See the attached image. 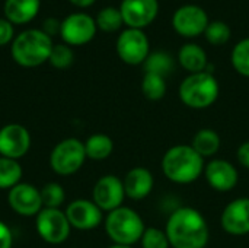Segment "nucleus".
Listing matches in <instances>:
<instances>
[{
    "label": "nucleus",
    "instance_id": "c85d7f7f",
    "mask_svg": "<svg viewBox=\"0 0 249 248\" xmlns=\"http://www.w3.org/2000/svg\"><path fill=\"white\" fill-rule=\"evenodd\" d=\"M48 61L55 69H67L74 61V54L67 44H54Z\"/></svg>",
    "mask_w": 249,
    "mask_h": 248
},
{
    "label": "nucleus",
    "instance_id": "2eb2a0df",
    "mask_svg": "<svg viewBox=\"0 0 249 248\" xmlns=\"http://www.w3.org/2000/svg\"><path fill=\"white\" fill-rule=\"evenodd\" d=\"M203 174L209 186L220 193L232 191L239 181V172L236 167L225 159H212L204 167Z\"/></svg>",
    "mask_w": 249,
    "mask_h": 248
},
{
    "label": "nucleus",
    "instance_id": "aec40b11",
    "mask_svg": "<svg viewBox=\"0 0 249 248\" xmlns=\"http://www.w3.org/2000/svg\"><path fill=\"white\" fill-rule=\"evenodd\" d=\"M179 64L191 73H201L207 70L209 61H207V54L206 51L197 45V44H185L181 47L178 53Z\"/></svg>",
    "mask_w": 249,
    "mask_h": 248
},
{
    "label": "nucleus",
    "instance_id": "f704fd0d",
    "mask_svg": "<svg viewBox=\"0 0 249 248\" xmlns=\"http://www.w3.org/2000/svg\"><path fill=\"white\" fill-rule=\"evenodd\" d=\"M236 159H238V162H239L244 168L249 170V140L244 142V143L238 148V151H236Z\"/></svg>",
    "mask_w": 249,
    "mask_h": 248
},
{
    "label": "nucleus",
    "instance_id": "c756f323",
    "mask_svg": "<svg viewBox=\"0 0 249 248\" xmlns=\"http://www.w3.org/2000/svg\"><path fill=\"white\" fill-rule=\"evenodd\" d=\"M206 39L213 45H223L231 38V28L220 20L209 22L206 31H204Z\"/></svg>",
    "mask_w": 249,
    "mask_h": 248
},
{
    "label": "nucleus",
    "instance_id": "f03ea898",
    "mask_svg": "<svg viewBox=\"0 0 249 248\" xmlns=\"http://www.w3.org/2000/svg\"><path fill=\"white\" fill-rule=\"evenodd\" d=\"M204 159L191 145H177L169 148L162 158L163 175L175 184H191L204 172Z\"/></svg>",
    "mask_w": 249,
    "mask_h": 248
},
{
    "label": "nucleus",
    "instance_id": "a211bd4d",
    "mask_svg": "<svg viewBox=\"0 0 249 248\" xmlns=\"http://www.w3.org/2000/svg\"><path fill=\"white\" fill-rule=\"evenodd\" d=\"M125 196L131 200H143L146 199L155 186L153 174L144 167H134L131 168L125 177L123 178Z\"/></svg>",
    "mask_w": 249,
    "mask_h": 248
},
{
    "label": "nucleus",
    "instance_id": "c9c22d12",
    "mask_svg": "<svg viewBox=\"0 0 249 248\" xmlns=\"http://www.w3.org/2000/svg\"><path fill=\"white\" fill-rule=\"evenodd\" d=\"M71 3H74L76 6H82V7H86V6H90L95 0H70Z\"/></svg>",
    "mask_w": 249,
    "mask_h": 248
},
{
    "label": "nucleus",
    "instance_id": "9b49d317",
    "mask_svg": "<svg viewBox=\"0 0 249 248\" xmlns=\"http://www.w3.org/2000/svg\"><path fill=\"white\" fill-rule=\"evenodd\" d=\"M29 130L18 123L6 124L0 129V156L19 161L31 149Z\"/></svg>",
    "mask_w": 249,
    "mask_h": 248
},
{
    "label": "nucleus",
    "instance_id": "423d86ee",
    "mask_svg": "<svg viewBox=\"0 0 249 248\" xmlns=\"http://www.w3.org/2000/svg\"><path fill=\"white\" fill-rule=\"evenodd\" d=\"M85 143L76 137H67L58 142L50 153L51 170L61 177L76 174L86 161Z\"/></svg>",
    "mask_w": 249,
    "mask_h": 248
},
{
    "label": "nucleus",
    "instance_id": "b1692460",
    "mask_svg": "<svg viewBox=\"0 0 249 248\" xmlns=\"http://www.w3.org/2000/svg\"><path fill=\"white\" fill-rule=\"evenodd\" d=\"M146 73L159 75L162 77H166L174 70V60L172 57L165 51H156L147 56V58L143 63Z\"/></svg>",
    "mask_w": 249,
    "mask_h": 248
},
{
    "label": "nucleus",
    "instance_id": "f3484780",
    "mask_svg": "<svg viewBox=\"0 0 249 248\" xmlns=\"http://www.w3.org/2000/svg\"><path fill=\"white\" fill-rule=\"evenodd\" d=\"M220 225L231 235L249 234V197H239L226 205L220 216Z\"/></svg>",
    "mask_w": 249,
    "mask_h": 248
},
{
    "label": "nucleus",
    "instance_id": "393cba45",
    "mask_svg": "<svg viewBox=\"0 0 249 248\" xmlns=\"http://www.w3.org/2000/svg\"><path fill=\"white\" fill-rule=\"evenodd\" d=\"M142 92L150 101H159L166 94V80L165 77L153 73H144L142 80Z\"/></svg>",
    "mask_w": 249,
    "mask_h": 248
},
{
    "label": "nucleus",
    "instance_id": "bb28decb",
    "mask_svg": "<svg viewBox=\"0 0 249 248\" xmlns=\"http://www.w3.org/2000/svg\"><path fill=\"white\" fill-rule=\"evenodd\" d=\"M123 23H124V19H123L121 10L112 6L102 9L96 16V26L105 32H115L121 28Z\"/></svg>",
    "mask_w": 249,
    "mask_h": 248
},
{
    "label": "nucleus",
    "instance_id": "4468645a",
    "mask_svg": "<svg viewBox=\"0 0 249 248\" xmlns=\"http://www.w3.org/2000/svg\"><path fill=\"white\" fill-rule=\"evenodd\" d=\"M207 25V13L196 4H185L179 7L172 18L174 29L185 38H193L204 34Z\"/></svg>",
    "mask_w": 249,
    "mask_h": 248
},
{
    "label": "nucleus",
    "instance_id": "f257e3e1",
    "mask_svg": "<svg viewBox=\"0 0 249 248\" xmlns=\"http://www.w3.org/2000/svg\"><path fill=\"white\" fill-rule=\"evenodd\" d=\"M165 232L172 248H206L210 238L206 218L197 209L188 206L169 215Z\"/></svg>",
    "mask_w": 249,
    "mask_h": 248
},
{
    "label": "nucleus",
    "instance_id": "9d476101",
    "mask_svg": "<svg viewBox=\"0 0 249 248\" xmlns=\"http://www.w3.org/2000/svg\"><path fill=\"white\" fill-rule=\"evenodd\" d=\"M7 203L16 215L25 218L36 216L44 209L39 189L22 181L9 190Z\"/></svg>",
    "mask_w": 249,
    "mask_h": 248
},
{
    "label": "nucleus",
    "instance_id": "dca6fc26",
    "mask_svg": "<svg viewBox=\"0 0 249 248\" xmlns=\"http://www.w3.org/2000/svg\"><path fill=\"white\" fill-rule=\"evenodd\" d=\"M120 10L128 28L142 29L156 19L159 3L158 0H123Z\"/></svg>",
    "mask_w": 249,
    "mask_h": 248
},
{
    "label": "nucleus",
    "instance_id": "ddd939ff",
    "mask_svg": "<svg viewBox=\"0 0 249 248\" xmlns=\"http://www.w3.org/2000/svg\"><path fill=\"white\" fill-rule=\"evenodd\" d=\"M66 216L71 228L79 231H92L104 222V212L88 199H76L66 208Z\"/></svg>",
    "mask_w": 249,
    "mask_h": 248
},
{
    "label": "nucleus",
    "instance_id": "412c9836",
    "mask_svg": "<svg viewBox=\"0 0 249 248\" xmlns=\"http://www.w3.org/2000/svg\"><path fill=\"white\" fill-rule=\"evenodd\" d=\"M220 136L213 129H201L198 130L191 142V148L204 159L214 156L220 149Z\"/></svg>",
    "mask_w": 249,
    "mask_h": 248
},
{
    "label": "nucleus",
    "instance_id": "2f4dec72",
    "mask_svg": "<svg viewBox=\"0 0 249 248\" xmlns=\"http://www.w3.org/2000/svg\"><path fill=\"white\" fill-rule=\"evenodd\" d=\"M13 38V26L7 19L0 18V45H6Z\"/></svg>",
    "mask_w": 249,
    "mask_h": 248
},
{
    "label": "nucleus",
    "instance_id": "5701e85b",
    "mask_svg": "<svg viewBox=\"0 0 249 248\" xmlns=\"http://www.w3.org/2000/svg\"><path fill=\"white\" fill-rule=\"evenodd\" d=\"M23 175L19 161L0 156V190H10L20 183Z\"/></svg>",
    "mask_w": 249,
    "mask_h": 248
},
{
    "label": "nucleus",
    "instance_id": "f8f14e48",
    "mask_svg": "<svg viewBox=\"0 0 249 248\" xmlns=\"http://www.w3.org/2000/svg\"><path fill=\"white\" fill-rule=\"evenodd\" d=\"M96 34V20L92 16L77 12L66 16L61 20L60 35L67 45H83Z\"/></svg>",
    "mask_w": 249,
    "mask_h": 248
},
{
    "label": "nucleus",
    "instance_id": "6e6552de",
    "mask_svg": "<svg viewBox=\"0 0 249 248\" xmlns=\"http://www.w3.org/2000/svg\"><path fill=\"white\" fill-rule=\"evenodd\" d=\"M123 180L114 174L101 177L92 189V200L102 212H112L123 206L125 199Z\"/></svg>",
    "mask_w": 249,
    "mask_h": 248
},
{
    "label": "nucleus",
    "instance_id": "20e7f679",
    "mask_svg": "<svg viewBox=\"0 0 249 248\" xmlns=\"http://www.w3.org/2000/svg\"><path fill=\"white\" fill-rule=\"evenodd\" d=\"M104 227L108 238L118 246H128L139 243L144 234V221L131 208L121 206L107 215Z\"/></svg>",
    "mask_w": 249,
    "mask_h": 248
},
{
    "label": "nucleus",
    "instance_id": "e433bc0d",
    "mask_svg": "<svg viewBox=\"0 0 249 248\" xmlns=\"http://www.w3.org/2000/svg\"><path fill=\"white\" fill-rule=\"evenodd\" d=\"M108 248H133V247H128V246H118V244H112L111 247Z\"/></svg>",
    "mask_w": 249,
    "mask_h": 248
},
{
    "label": "nucleus",
    "instance_id": "6ab92c4d",
    "mask_svg": "<svg viewBox=\"0 0 249 248\" xmlns=\"http://www.w3.org/2000/svg\"><path fill=\"white\" fill-rule=\"evenodd\" d=\"M39 0H6L4 15L13 23H26L34 19L39 10Z\"/></svg>",
    "mask_w": 249,
    "mask_h": 248
},
{
    "label": "nucleus",
    "instance_id": "4be33fe9",
    "mask_svg": "<svg viewBox=\"0 0 249 248\" xmlns=\"http://www.w3.org/2000/svg\"><path fill=\"white\" fill-rule=\"evenodd\" d=\"M85 143V151H86V158L93 159V161H104L112 155L114 151V142L108 134L104 133H95L86 139Z\"/></svg>",
    "mask_w": 249,
    "mask_h": 248
},
{
    "label": "nucleus",
    "instance_id": "7c9ffc66",
    "mask_svg": "<svg viewBox=\"0 0 249 248\" xmlns=\"http://www.w3.org/2000/svg\"><path fill=\"white\" fill-rule=\"evenodd\" d=\"M142 248H171L166 232L159 228H146L140 240Z\"/></svg>",
    "mask_w": 249,
    "mask_h": 248
},
{
    "label": "nucleus",
    "instance_id": "72a5a7b5",
    "mask_svg": "<svg viewBox=\"0 0 249 248\" xmlns=\"http://www.w3.org/2000/svg\"><path fill=\"white\" fill-rule=\"evenodd\" d=\"M61 29V22H58L55 18H47L44 22H42V31L51 37V35H55L57 32H60Z\"/></svg>",
    "mask_w": 249,
    "mask_h": 248
},
{
    "label": "nucleus",
    "instance_id": "1a4fd4ad",
    "mask_svg": "<svg viewBox=\"0 0 249 248\" xmlns=\"http://www.w3.org/2000/svg\"><path fill=\"white\" fill-rule=\"evenodd\" d=\"M149 39L142 29L128 28L123 31L117 39V53L120 58L131 66L143 64L149 53Z\"/></svg>",
    "mask_w": 249,
    "mask_h": 248
},
{
    "label": "nucleus",
    "instance_id": "0eeeda50",
    "mask_svg": "<svg viewBox=\"0 0 249 248\" xmlns=\"http://www.w3.org/2000/svg\"><path fill=\"white\" fill-rule=\"evenodd\" d=\"M35 228L39 238L51 246L66 243L71 232V225L66 216V212L60 209L44 208L35 216Z\"/></svg>",
    "mask_w": 249,
    "mask_h": 248
},
{
    "label": "nucleus",
    "instance_id": "a878e982",
    "mask_svg": "<svg viewBox=\"0 0 249 248\" xmlns=\"http://www.w3.org/2000/svg\"><path fill=\"white\" fill-rule=\"evenodd\" d=\"M39 191H41L42 205L47 209H60V206L66 200V191H64L63 186L58 183H54V181L44 184L39 189Z\"/></svg>",
    "mask_w": 249,
    "mask_h": 248
},
{
    "label": "nucleus",
    "instance_id": "cd10ccee",
    "mask_svg": "<svg viewBox=\"0 0 249 248\" xmlns=\"http://www.w3.org/2000/svg\"><path fill=\"white\" fill-rule=\"evenodd\" d=\"M231 60H232L233 69L239 75L249 77V38L242 39L233 47Z\"/></svg>",
    "mask_w": 249,
    "mask_h": 248
},
{
    "label": "nucleus",
    "instance_id": "7ed1b4c3",
    "mask_svg": "<svg viewBox=\"0 0 249 248\" xmlns=\"http://www.w3.org/2000/svg\"><path fill=\"white\" fill-rule=\"evenodd\" d=\"M51 37L42 29H26L12 42V57L23 67H36L50 58L53 50Z\"/></svg>",
    "mask_w": 249,
    "mask_h": 248
},
{
    "label": "nucleus",
    "instance_id": "473e14b6",
    "mask_svg": "<svg viewBox=\"0 0 249 248\" xmlns=\"http://www.w3.org/2000/svg\"><path fill=\"white\" fill-rule=\"evenodd\" d=\"M13 246V235L10 228L0 221V248H12Z\"/></svg>",
    "mask_w": 249,
    "mask_h": 248
},
{
    "label": "nucleus",
    "instance_id": "39448f33",
    "mask_svg": "<svg viewBox=\"0 0 249 248\" xmlns=\"http://www.w3.org/2000/svg\"><path fill=\"white\" fill-rule=\"evenodd\" d=\"M219 82L212 72L191 73L179 85V99L193 110H204L212 107L219 98Z\"/></svg>",
    "mask_w": 249,
    "mask_h": 248
}]
</instances>
